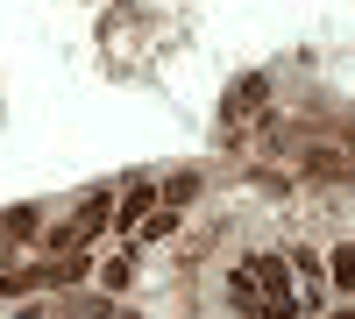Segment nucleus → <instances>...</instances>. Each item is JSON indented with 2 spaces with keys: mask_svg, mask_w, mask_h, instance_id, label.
I'll return each mask as SVG.
<instances>
[{
  "mask_svg": "<svg viewBox=\"0 0 355 319\" xmlns=\"http://www.w3.org/2000/svg\"><path fill=\"white\" fill-rule=\"evenodd\" d=\"M93 270L78 255H50V263H21V270H0V298H28V291H50V284H85Z\"/></svg>",
  "mask_w": 355,
  "mask_h": 319,
  "instance_id": "nucleus-1",
  "label": "nucleus"
},
{
  "mask_svg": "<svg viewBox=\"0 0 355 319\" xmlns=\"http://www.w3.org/2000/svg\"><path fill=\"white\" fill-rule=\"evenodd\" d=\"M100 227H107V199L93 192V199H85V206H78V213H71L64 227H50V235H43V241H50V255H71L78 241H93V235H100Z\"/></svg>",
  "mask_w": 355,
  "mask_h": 319,
  "instance_id": "nucleus-2",
  "label": "nucleus"
},
{
  "mask_svg": "<svg viewBox=\"0 0 355 319\" xmlns=\"http://www.w3.org/2000/svg\"><path fill=\"white\" fill-rule=\"evenodd\" d=\"M15 319H135V312L107 305V298H93V291H78V298H64V305H21Z\"/></svg>",
  "mask_w": 355,
  "mask_h": 319,
  "instance_id": "nucleus-3",
  "label": "nucleus"
},
{
  "mask_svg": "<svg viewBox=\"0 0 355 319\" xmlns=\"http://www.w3.org/2000/svg\"><path fill=\"white\" fill-rule=\"evenodd\" d=\"M36 227H43L36 206H8V213H0V235H8V241H36Z\"/></svg>",
  "mask_w": 355,
  "mask_h": 319,
  "instance_id": "nucleus-4",
  "label": "nucleus"
},
{
  "mask_svg": "<svg viewBox=\"0 0 355 319\" xmlns=\"http://www.w3.org/2000/svg\"><path fill=\"white\" fill-rule=\"evenodd\" d=\"M263 93H270V85H263V78H242V85H234V93H227V121H242V113L263 100Z\"/></svg>",
  "mask_w": 355,
  "mask_h": 319,
  "instance_id": "nucleus-5",
  "label": "nucleus"
},
{
  "mask_svg": "<svg viewBox=\"0 0 355 319\" xmlns=\"http://www.w3.org/2000/svg\"><path fill=\"white\" fill-rule=\"evenodd\" d=\"M142 213H150V192H128V199H121V213H114V220H121V227H142Z\"/></svg>",
  "mask_w": 355,
  "mask_h": 319,
  "instance_id": "nucleus-6",
  "label": "nucleus"
},
{
  "mask_svg": "<svg viewBox=\"0 0 355 319\" xmlns=\"http://www.w3.org/2000/svg\"><path fill=\"white\" fill-rule=\"evenodd\" d=\"M142 220H150V227H135V235H150V241H171L178 235V213H142Z\"/></svg>",
  "mask_w": 355,
  "mask_h": 319,
  "instance_id": "nucleus-7",
  "label": "nucleus"
},
{
  "mask_svg": "<svg viewBox=\"0 0 355 319\" xmlns=\"http://www.w3.org/2000/svg\"><path fill=\"white\" fill-rule=\"evenodd\" d=\"M192 192H199V178H192V170H178V178L164 185V199H171V206H185V199H192Z\"/></svg>",
  "mask_w": 355,
  "mask_h": 319,
  "instance_id": "nucleus-8",
  "label": "nucleus"
},
{
  "mask_svg": "<svg viewBox=\"0 0 355 319\" xmlns=\"http://www.w3.org/2000/svg\"><path fill=\"white\" fill-rule=\"evenodd\" d=\"M327 277L348 291V277H355V255H348V248H334V255H327Z\"/></svg>",
  "mask_w": 355,
  "mask_h": 319,
  "instance_id": "nucleus-9",
  "label": "nucleus"
},
{
  "mask_svg": "<svg viewBox=\"0 0 355 319\" xmlns=\"http://www.w3.org/2000/svg\"><path fill=\"white\" fill-rule=\"evenodd\" d=\"M128 277H135V270H128V255H114V263L100 270V284H107V291H121V284H128Z\"/></svg>",
  "mask_w": 355,
  "mask_h": 319,
  "instance_id": "nucleus-10",
  "label": "nucleus"
},
{
  "mask_svg": "<svg viewBox=\"0 0 355 319\" xmlns=\"http://www.w3.org/2000/svg\"><path fill=\"white\" fill-rule=\"evenodd\" d=\"M0 270H15V241L8 235H0Z\"/></svg>",
  "mask_w": 355,
  "mask_h": 319,
  "instance_id": "nucleus-11",
  "label": "nucleus"
},
{
  "mask_svg": "<svg viewBox=\"0 0 355 319\" xmlns=\"http://www.w3.org/2000/svg\"><path fill=\"white\" fill-rule=\"evenodd\" d=\"M327 319H355V312H327Z\"/></svg>",
  "mask_w": 355,
  "mask_h": 319,
  "instance_id": "nucleus-12",
  "label": "nucleus"
}]
</instances>
